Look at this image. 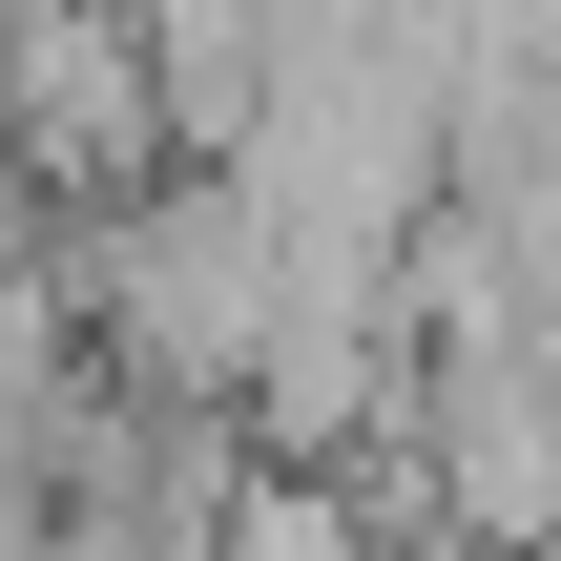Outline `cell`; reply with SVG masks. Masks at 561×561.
<instances>
[{"instance_id": "1", "label": "cell", "mask_w": 561, "mask_h": 561, "mask_svg": "<svg viewBox=\"0 0 561 561\" xmlns=\"http://www.w3.org/2000/svg\"><path fill=\"white\" fill-rule=\"evenodd\" d=\"M83 312L125 333V375H146V396H208V416H250V354H271V312H291V229H271L229 167H187V187H125V208L83 229Z\"/></svg>"}, {"instance_id": "2", "label": "cell", "mask_w": 561, "mask_h": 561, "mask_svg": "<svg viewBox=\"0 0 561 561\" xmlns=\"http://www.w3.org/2000/svg\"><path fill=\"white\" fill-rule=\"evenodd\" d=\"M83 291L0 229V500H42V479H83L104 458V416H83V333H62Z\"/></svg>"}, {"instance_id": "3", "label": "cell", "mask_w": 561, "mask_h": 561, "mask_svg": "<svg viewBox=\"0 0 561 561\" xmlns=\"http://www.w3.org/2000/svg\"><path fill=\"white\" fill-rule=\"evenodd\" d=\"M208 561H396V541H375V500H354L333 458H250V479L208 500Z\"/></svg>"}]
</instances>
